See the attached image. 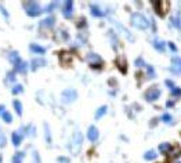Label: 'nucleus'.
I'll return each instance as SVG.
<instances>
[{
	"instance_id": "1",
	"label": "nucleus",
	"mask_w": 181,
	"mask_h": 163,
	"mask_svg": "<svg viewBox=\"0 0 181 163\" xmlns=\"http://www.w3.org/2000/svg\"><path fill=\"white\" fill-rule=\"evenodd\" d=\"M82 143H83V137H82V133L80 131H75L74 136H72V140H71V144H69V149L74 155H78L79 151L82 148Z\"/></svg>"
},
{
	"instance_id": "2",
	"label": "nucleus",
	"mask_w": 181,
	"mask_h": 163,
	"mask_svg": "<svg viewBox=\"0 0 181 163\" xmlns=\"http://www.w3.org/2000/svg\"><path fill=\"white\" fill-rule=\"evenodd\" d=\"M131 25L135 26L137 29H147V28L149 26V22L142 14L134 13L133 15H131Z\"/></svg>"
},
{
	"instance_id": "3",
	"label": "nucleus",
	"mask_w": 181,
	"mask_h": 163,
	"mask_svg": "<svg viewBox=\"0 0 181 163\" xmlns=\"http://www.w3.org/2000/svg\"><path fill=\"white\" fill-rule=\"evenodd\" d=\"M152 6H154L156 14L163 17V15H166V13L169 11L170 3L166 2V0H154V2H152Z\"/></svg>"
},
{
	"instance_id": "4",
	"label": "nucleus",
	"mask_w": 181,
	"mask_h": 163,
	"mask_svg": "<svg viewBox=\"0 0 181 163\" xmlns=\"http://www.w3.org/2000/svg\"><path fill=\"white\" fill-rule=\"evenodd\" d=\"M24 8H25V11L26 14L29 17H37L39 14L41 13V10H40V6L37 4V3H35V2H26V3H24Z\"/></svg>"
},
{
	"instance_id": "5",
	"label": "nucleus",
	"mask_w": 181,
	"mask_h": 163,
	"mask_svg": "<svg viewBox=\"0 0 181 163\" xmlns=\"http://www.w3.org/2000/svg\"><path fill=\"white\" fill-rule=\"evenodd\" d=\"M159 97H161V90H159L158 87H151V89H148L147 91H145V100L149 101V102L156 101Z\"/></svg>"
},
{
	"instance_id": "6",
	"label": "nucleus",
	"mask_w": 181,
	"mask_h": 163,
	"mask_svg": "<svg viewBox=\"0 0 181 163\" xmlns=\"http://www.w3.org/2000/svg\"><path fill=\"white\" fill-rule=\"evenodd\" d=\"M76 97H78V94H76V91L74 89H68L65 90L64 93H62V101L64 102H72L76 100Z\"/></svg>"
},
{
	"instance_id": "7",
	"label": "nucleus",
	"mask_w": 181,
	"mask_h": 163,
	"mask_svg": "<svg viewBox=\"0 0 181 163\" xmlns=\"http://www.w3.org/2000/svg\"><path fill=\"white\" fill-rule=\"evenodd\" d=\"M172 71L177 75L181 73V58L177 57V55L172 58Z\"/></svg>"
},
{
	"instance_id": "8",
	"label": "nucleus",
	"mask_w": 181,
	"mask_h": 163,
	"mask_svg": "<svg viewBox=\"0 0 181 163\" xmlns=\"http://www.w3.org/2000/svg\"><path fill=\"white\" fill-rule=\"evenodd\" d=\"M72 8H74V3H72L71 0H68V2L64 3V7H62V14H64L65 18H71Z\"/></svg>"
},
{
	"instance_id": "9",
	"label": "nucleus",
	"mask_w": 181,
	"mask_h": 163,
	"mask_svg": "<svg viewBox=\"0 0 181 163\" xmlns=\"http://www.w3.org/2000/svg\"><path fill=\"white\" fill-rule=\"evenodd\" d=\"M87 137H89L90 141H96L97 138H98V130H97L96 126H90V127H89Z\"/></svg>"
},
{
	"instance_id": "10",
	"label": "nucleus",
	"mask_w": 181,
	"mask_h": 163,
	"mask_svg": "<svg viewBox=\"0 0 181 163\" xmlns=\"http://www.w3.org/2000/svg\"><path fill=\"white\" fill-rule=\"evenodd\" d=\"M87 60L90 61V65H91L93 68H96V61L98 62V64L102 65V60L98 57V55H96V54H89V57H87Z\"/></svg>"
},
{
	"instance_id": "11",
	"label": "nucleus",
	"mask_w": 181,
	"mask_h": 163,
	"mask_svg": "<svg viewBox=\"0 0 181 163\" xmlns=\"http://www.w3.org/2000/svg\"><path fill=\"white\" fill-rule=\"evenodd\" d=\"M14 69H15L17 72H21V73H25L26 72V69H28V64L26 62H24V61H19L18 64L14 67Z\"/></svg>"
},
{
	"instance_id": "12",
	"label": "nucleus",
	"mask_w": 181,
	"mask_h": 163,
	"mask_svg": "<svg viewBox=\"0 0 181 163\" xmlns=\"http://www.w3.org/2000/svg\"><path fill=\"white\" fill-rule=\"evenodd\" d=\"M167 155H169V158H173V159L178 158L181 155V148L180 147H172V149H170V152Z\"/></svg>"
},
{
	"instance_id": "13",
	"label": "nucleus",
	"mask_w": 181,
	"mask_h": 163,
	"mask_svg": "<svg viewBox=\"0 0 181 163\" xmlns=\"http://www.w3.org/2000/svg\"><path fill=\"white\" fill-rule=\"evenodd\" d=\"M152 46H154L158 51H161V53L165 51V43L161 41V40H154V41H152Z\"/></svg>"
},
{
	"instance_id": "14",
	"label": "nucleus",
	"mask_w": 181,
	"mask_h": 163,
	"mask_svg": "<svg viewBox=\"0 0 181 163\" xmlns=\"http://www.w3.org/2000/svg\"><path fill=\"white\" fill-rule=\"evenodd\" d=\"M170 149H172V145L169 143H163V144L159 145V151H161L162 154H169Z\"/></svg>"
},
{
	"instance_id": "15",
	"label": "nucleus",
	"mask_w": 181,
	"mask_h": 163,
	"mask_svg": "<svg viewBox=\"0 0 181 163\" xmlns=\"http://www.w3.org/2000/svg\"><path fill=\"white\" fill-rule=\"evenodd\" d=\"M21 143H22V136L19 133H13V144L15 147H18Z\"/></svg>"
},
{
	"instance_id": "16",
	"label": "nucleus",
	"mask_w": 181,
	"mask_h": 163,
	"mask_svg": "<svg viewBox=\"0 0 181 163\" xmlns=\"http://www.w3.org/2000/svg\"><path fill=\"white\" fill-rule=\"evenodd\" d=\"M10 61H11V64L14 65V67H15V65H17V64H18V62L21 61V58H19L18 53H15V51H14V53L10 54Z\"/></svg>"
},
{
	"instance_id": "17",
	"label": "nucleus",
	"mask_w": 181,
	"mask_h": 163,
	"mask_svg": "<svg viewBox=\"0 0 181 163\" xmlns=\"http://www.w3.org/2000/svg\"><path fill=\"white\" fill-rule=\"evenodd\" d=\"M24 152H17V154H14L13 156V163H22V159H24Z\"/></svg>"
},
{
	"instance_id": "18",
	"label": "nucleus",
	"mask_w": 181,
	"mask_h": 163,
	"mask_svg": "<svg viewBox=\"0 0 181 163\" xmlns=\"http://www.w3.org/2000/svg\"><path fill=\"white\" fill-rule=\"evenodd\" d=\"M43 65H46V61L44 60H40V58H37V60H33L32 61V69L35 71L36 68H39V67H43Z\"/></svg>"
},
{
	"instance_id": "19",
	"label": "nucleus",
	"mask_w": 181,
	"mask_h": 163,
	"mask_svg": "<svg viewBox=\"0 0 181 163\" xmlns=\"http://www.w3.org/2000/svg\"><path fill=\"white\" fill-rule=\"evenodd\" d=\"M13 105H14V108H15V112L18 113V115H22V104H21L18 100H14Z\"/></svg>"
},
{
	"instance_id": "20",
	"label": "nucleus",
	"mask_w": 181,
	"mask_h": 163,
	"mask_svg": "<svg viewBox=\"0 0 181 163\" xmlns=\"http://www.w3.org/2000/svg\"><path fill=\"white\" fill-rule=\"evenodd\" d=\"M30 50L33 51V53H37V54H44V48L41 46H37V44H30Z\"/></svg>"
},
{
	"instance_id": "21",
	"label": "nucleus",
	"mask_w": 181,
	"mask_h": 163,
	"mask_svg": "<svg viewBox=\"0 0 181 163\" xmlns=\"http://www.w3.org/2000/svg\"><path fill=\"white\" fill-rule=\"evenodd\" d=\"M107 109H108L107 106H101V108L96 112V119H100V117H102V116L107 113Z\"/></svg>"
},
{
	"instance_id": "22",
	"label": "nucleus",
	"mask_w": 181,
	"mask_h": 163,
	"mask_svg": "<svg viewBox=\"0 0 181 163\" xmlns=\"http://www.w3.org/2000/svg\"><path fill=\"white\" fill-rule=\"evenodd\" d=\"M91 14H93L94 17H102L104 15V13L101 11L98 7H96V6H91Z\"/></svg>"
},
{
	"instance_id": "23",
	"label": "nucleus",
	"mask_w": 181,
	"mask_h": 163,
	"mask_svg": "<svg viewBox=\"0 0 181 163\" xmlns=\"http://www.w3.org/2000/svg\"><path fill=\"white\" fill-rule=\"evenodd\" d=\"M2 117H3V120H4L6 123H11V120H13V117H11V115H10L7 111H4V112L2 113Z\"/></svg>"
},
{
	"instance_id": "24",
	"label": "nucleus",
	"mask_w": 181,
	"mask_h": 163,
	"mask_svg": "<svg viewBox=\"0 0 181 163\" xmlns=\"http://www.w3.org/2000/svg\"><path fill=\"white\" fill-rule=\"evenodd\" d=\"M41 25H43V26H53V25H54V18H53V17H50V18L43 19Z\"/></svg>"
},
{
	"instance_id": "25",
	"label": "nucleus",
	"mask_w": 181,
	"mask_h": 163,
	"mask_svg": "<svg viewBox=\"0 0 181 163\" xmlns=\"http://www.w3.org/2000/svg\"><path fill=\"white\" fill-rule=\"evenodd\" d=\"M116 64H118V67L120 68V71L123 72V73H126V67H124V65H126V61H124V60H120V61L118 60Z\"/></svg>"
},
{
	"instance_id": "26",
	"label": "nucleus",
	"mask_w": 181,
	"mask_h": 163,
	"mask_svg": "<svg viewBox=\"0 0 181 163\" xmlns=\"http://www.w3.org/2000/svg\"><path fill=\"white\" fill-rule=\"evenodd\" d=\"M144 158L147 159V160H152V159H155V158H156V154H155L154 151H148L147 154L144 155Z\"/></svg>"
},
{
	"instance_id": "27",
	"label": "nucleus",
	"mask_w": 181,
	"mask_h": 163,
	"mask_svg": "<svg viewBox=\"0 0 181 163\" xmlns=\"http://www.w3.org/2000/svg\"><path fill=\"white\" fill-rule=\"evenodd\" d=\"M172 120H173V117L169 115V113H165V115L162 116V122L163 123H172Z\"/></svg>"
},
{
	"instance_id": "28",
	"label": "nucleus",
	"mask_w": 181,
	"mask_h": 163,
	"mask_svg": "<svg viewBox=\"0 0 181 163\" xmlns=\"http://www.w3.org/2000/svg\"><path fill=\"white\" fill-rule=\"evenodd\" d=\"M21 91H22V86L21 84H17L13 87V94H19Z\"/></svg>"
},
{
	"instance_id": "29",
	"label": "nucleus",
	"mask_w": 181,
	"mask_h": 163,
	"mask_svg": "<svg viewBox=\"0 0 181 163\" xmlns=\"http://www.w3.org/2000/svg\"><path fill=\"white\" fill-rule=\"evenodd\" d=\"M147 69H148V75L151 76V78H156V75H155V71H154V68H152L151 65H148V67H147Z\"/></svg>"
},
{
	"instance_id": "30",
	"label": "nucleus",
	"mask_w": 181,
	"mask_h": 163,
	"mask_svg": "<svg viewBox=\"0 0 181 163\" xmlns=\"http://www.w3.org/2000/svg\"><path fill=\"white\" fill-rule=\"evenodd\" d=\"M172 94L174 95V97H181V89H177V87H174L172 90Z\"/></svg>"
},
{
	"instance_id": "31",
	"label": "nucleus",
	"mask_w": 181,
	"mask_h": 163,
	"mask_svg": "<svg viewBox=\"0 0 181 163\" xmlns=\"http://www.w3.org/2000/svg\"><path fill=\"white\" fill-rule=\"evenodd\" d=\"M172 24H173V25H174L176 28H180V26H181V22H180L178 18H172Z\"/></svg>"
},
{
	"instance_id": "32",
	"label": "nucleus",
	"mask_w": 181,
	"mask_h": 163,
	"mask_svg": "<svg viewBox=\"0 0 181 163\" xmlns=\"http://www.w3.org/2000/svg\"><path fill=\"white\" fill-rule=\"evenodd\" d=\"M135 65H137V67H144V60H142V58L140 57V58H137V60H135Z\"/></svg>"
},
{
	"instance_id": "33",
	"label": "nucleus",
	"mask_w": 181,
	"mask_h": 163,
	"mask_svg": "<svg viewBox=\"0 0 181 163\" xmlns=\"http://www.w3.org/2000/svg\"><path fill=\"white\" fill-rule=\"evenodd\" d=\"M58 163H69V159L68 158H58Z\"/></svg>"
},
{
	"instance_id": "34",
	"label": "nucleus",
	"mask_w": 181,
	"mask_h": 163,
	"mask_svg": "<svg viewBox=\"0 0 181 163\" xmlns=\"http://www.w3.org/2000/svg\"><path fill=\"white\" fill-rule=\"evenodd\" d=\"M165 83H166V84H167V86H169V87H170V89H172V90H173V89H174V83H173L172 80H166Z\"/></svg>"
},
{
	"instance_id": "35",
	"label": "nucleus",
	"mask_w": 181,
	"mask_h": 163,
	"mask_svg": "<svg viewBox=\"0 0 181 163\" xmlns=\"http://www.w3.org/2000/svg\"><path fill=\"white\" fill-rule=\"evenodd\" d=\"M4 144H6V137L4 136H0V147H3Z\"/></svg>"
},
{
	"instance_id": "36",
	"label": "nucleus",
	"mask_w": 181,
	"mask_h": 163,
	"mask_svg": "<svg viewBox=\"0 0 181 163\" xmlns=\"http://www.w3.org/2000/svg\"><path fill=\"white\" fill-rule=\"evenodd\" d=\"M169 46H170V48H172L173 51H177V47H176V46H174V44H173V43H169Z\"/></svg>"
},
{
	"instance_id": "37",
	"label": "nucleus",
	"mask_w": 181,
	"mask_h": 163,
	"mask_svg": "<svg viewBox=\"0 0 181 163\" xmlns=\"http://www.w3.org/2000/svg\"><path fill=\"white\" fill-rule=\"evenodd\" d=\"M3 109H4V106H2V105H0V115H2V113L4 112V111H3Z\"/></svg>"
},
{
	"instance_id": "38",
	"label": "nucleus",
	"mask_w": 181,
	"mask_h": 163,
	"mask_svg": "<svg viewBox=\"0 0 181 163\" xmlns=\"http://www.w3.org/2000/svg\"><path fill=\"white\" fill-rule=\"evenodd\" d=\"M0 163H2V155H0Z\"/></svg>"
}]
</instances>
